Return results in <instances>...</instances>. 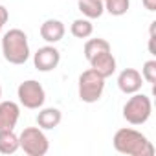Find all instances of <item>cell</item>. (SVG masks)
<instances>
[{
  "mask_svg": "<svg viewBox=\"0 0 156 156\" xmlns=\"http://www.w3.org/2000/svg\"><path fill=\"white\" fill-rule=\"evenodd\" d=\"M112 145L118 152L127 154V156H152L154 154V145L149 141L145 134H141L136 129H119L116 130L112 138Z\"/></svg>",
  "mask_w": 156,
  "mask_h": 156,
  "instance_id": "obj_1",
  "label": "cell"
},
{
  "mask_svg": "<svg viewBox=\"0 0 156 156\" xmlns=\"http://www.w3.org/2000/svg\"><path fill=\"white\" fill-rule=\"evenodd\" d=\"M2 55L9 64H24L30 59L28 35L19 28L6 31L2 37Z\"/></svg>",
  "mask_w": 156,
  "mask_h": 156,
  "instance_id": "obj_2",
  "label": "cell"
},
{
  "mask_svg": "<svg viewBox=\"0 0 156 156\" xmlns=\"http://www.w3.org/2000/svg\"><path fill=\"white\" fill-rule=\"evenodd\" d=\"M151 114H152V103H151V98L145 94H140V92L130 94V98L123 105V118L130 125L147 123Z\"/></svg>",
  "mask_w": 156,
  "mask_h": 156,
  "instance_id": "obj_3",
  "label": "cell"
},
{
  "mask_svg": "<svg viewBox=\"0 0 156 156\" xmlns=\"http://www.w3.org/2000/svg\"><path fill=\"white\" fill-rule=\"evenodd\" d=\"M105 90V77H101L92 68L85 70L77 81V92L83 103H98Z\"/></svg>",
  "mask_w": 156,
  "mask_h": 156,
  "instance_id": "obj_4",
  "label": "cell"
},
{
  "mask_svg": "<svg viewBox=\"0 0 156 156\" xmlns=\"http://www.w3.org/2000/svg\"><path fill=\"white\" fill-rule=\"evenodd\" d=\"M19 145L28 156H44L50 151V141L42 129L28 127L19 136Z\"/></svg>",
  "mask_w": 156,
  "mask_h": 156,
  "instance_id": "obj_5",
  "label": "cell"
},
{
  "mask_svg": "<svg viewBox=\"0 0 156 156\" xmlns=\"http://www.w3.org/2000/svg\"><path fill=\"white\" fill-rule=\"evenodd\" d=\"M17 98H19V103L24 107V108H30V110H37L44 105L46 101V92L42 88V85L35 79H28L24 83L19 85L17 88Z\"/></svg>",
  "mask_w": 156,
  "mask_h": 156,
  "instance_id": "obj_6",
  "label": "cell"
},
{
  "mask_svg": "<svg viewBox=\"0 0 156 156\" xmlns=\"http://www.w3.org/2000/svg\"><path fill=\"white\" fill-rule=\"evenodd\" d=\"M59 62H61V51L53 44L42 46L33 53V64L39 72H51L59 66Z\"/></svg>",
  "mask_w": 156,
  "mask_h": 156,
  "instance_id": "obj_7",
  "label": "cell"
},
{
  "mask_svg": "<svg viewBox=\"0 0 156 156\" xmlns=\"http://www.w3.org/2000/svg\"><path fill=\"white\" fill-rule=\"evenodd\" d=\"M118 87L123 94L130 96V94H136L141 90L143 87V77L141 73L136 70V68H125L119 72L118 75Z\"/></svg>",
  "mask_w": 156,
  "mask_h": 156,
  "instance_id": "obj_8",
  "label": "cell"
},
{
  "mask_svg": "<svg viewBox=\"0 0 156 156\" xmlns=\"http://www.w3.org/2000/svg\"><path fill=\"white\" fill-rule=\"evenodd\" d=\"M20 118V107L15 101H0V130H13Z\"/></svg>",
  "mask_w": 156,
  "mask_h": 156,
  "instance_id": "obj_9",
  "label": "cell"
},
{
  "mask_svg": "<svg viewBox=\"0 0 156 156\" xmlns=\"http://www.w3.org/2000/svg\"><path fill=\"white\" fill-rule=\"evenodd\" d=\"M88 62H90V68H92L94 72H98L101 77H105V79H107V77H110V75H114V72H116V68H118L112 51H103V53L92 57Z\"/></svg>",
  "mask_w": 156,
  "mask_h": 156,
  "instance_id": "obj_10",
  "label": "cell"
},
{
  "mask_svg": "<svg viewBox=\"0 0 156 156\" xmlns=\"http://www.w3.org/2000/svg\"><path fill=\"white\" fill-rule=\"evenodd\" d=\"M64 33H66V28H64V24H62L61 20H57V19H48V20H44V22L41 24V37H42V41H46L48 44H55V42L62 41Z\"/></svg>",
  "mask_w": 156,
  "mask_h": 156,
  "instance_id": "obj_11",
  "label": "cell"
},
{
  "mask_svg": "<svg viewBox=\"0 0 156 156\" xmlns=\"http://www.w3.org/2000/svg\"><path fill=\"white\" fill-rule=\"evenodd\" d=\"M61 119H62V112H61L59 108H55V107L42 108V110H39V114H37V125H39V129H42V130H51V129L59 127Z\"/></svg>",
  "mask_w": 156,
  "mask_h": 156,
  "instance_id": "obj_12",
  "label": "cell"
},
{
  "mask_svg": "<svg viewBox=\"0 0 156 156\" xmlns=\"http://www.w3.org/2000/svg\"><path fill=\"white\" fill-rule=\"evenodd\" d=\"M77 8L85 15V19H99L105 13V2L103 0H77Z\"/></svg>",
  "mask_w": 156,
  "mask_h": 156,
  "instance_id": "obj_13",
  "label": "cell"
},
{
  "mask_svg": "<svg viewBox=\"0 0 156 156\" xmlns=\"http://www.w3.org/2000/svg\"><path fill=\"white\" fill-rule=\"evenodd\" d=\"M19 149V136L13 130H0V154H15Z\"/></svg>",
  "mask_w": 156,
  "mask_h": 156,
  "instance_id": "obj_14",
  "label": "cell"
},
{
  "mask_svg": "<svg viewBox=\"0 0 156 156\" xmlns=\"http://www.w3.org/2000/svg\"><path fill=\"white\" fill-rule=\"evenodd\" d=\"M70 33L75 39H88L94 33V24L90 19H75L70 26Z\"/></svg>",
  "mask_w": 156,
  "mask_h": 156,
  "instance_id": "obj_15",
  "label": "cell"
},
{
  "mask_svg": "<svg viewBox=\"0 0 156 156\" xmlns=\"http://www.w3.org/2000/svg\"><path fill=\"white\" fill-rule=\"evenodd\" d=\"M103 51H110L108 41L98 37V39H88L85 42V57H87V61H90L92 57H96V55H99Z\"/></svg>",
  "mask_w": 156,
  "mask_h": 156,
  "instance_id": "obj_16",
  "label": "cell"
},
{
  "mask_svg": "<svg viewBox=\"0 0 156 156\" xmlns=\"http://www.w3.org/2000/svg\"><path fill=\"white\" fill-rule=\"evenodd\" d=\"M130 8V0H105V11L112 17H123Z\"/></svg>",
  "mask_w": 156,
  "mask_h": 156,
  "instance_id": "obj_17",
  "label": "cell"
},
{
  "mask_svg": "<svg viewBox=\"0 0 156 156\" xmlns=\"http://www.w3.org/2000/svg\"><path fill=\"white\" fill-rule=\"evenodd\" d=\"M141 77H143L145 83H151V85L156 83V61H154V59H151V61H147V62L143 64V68H141Z\"/></svg>",
  "mask_w": 156,
  "mask_h": 156,
  "instance_id": "obj_18",
  "label": "cell"
},
{
  "mask_svg": "<svg viewBox=\"0 0 156 156\" xmlns=\"http://www.w3.org/2000/svg\"><path fill=\"white\" fill-rule=\"evenodd\" d=\"M8 19H9V13H8L6 6H2V4H0V31H2L4 24L8 22Z\"/></svg>",
  "mask_w": 156,
  "mask_h": 156,
  "instance_id": "obj_19",
  "label": "cell"
},
{
  "mask_svg": "<svg viewBox=\"0 0 156 156\" xmlns=\"http://www.w3.org/2000/svg\"><path fill=\"white\" fill-rule=\"evenodd\" d=\"M143 2V8L149 9V11H156V0H141Z\"/></svg>",
  "mask_w": 156,
  "mask_h": 156,
  "instance_id": "obj_20",
  "label": "cell"
},
{
  "mask_svg": "<svg viewBox=\"0 0 156 156\" xmlns=\"http://www.w3.org/2000/svg\"><path fill=\"white\" fill-rule=\"evenodd\" d=\"M0 98H2V87H0Z\"/></svg>",
  "mask_w": 156,
  "mask_h": 156,
  "instance_id": "obj_21",
  "label": "cell"
},
{
  "mask_svg": "<svg viewBox=\"0 0 156 156\" xmlns=\"http://www.w3.org/2000/svg\"><path fill=\"white\" fill-rule=\"evenodd\" d=\"M103 2H105V0H103Z\"/></svg>",
  "mask_w": 156,
  "mask_h": 156,
  "instance_id": "obj_22",
  "label": "cell"
}]
</instances>
